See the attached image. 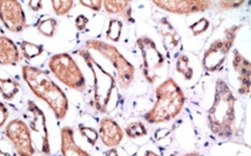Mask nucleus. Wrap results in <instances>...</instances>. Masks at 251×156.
<instances>
[{
  "mask_svg": "<svg viewBox=\"0 0 251 156\" xmlns=\"http://www.w3.org/2000/svg\"><path fill=\"white\" fill-rule=\"evenodd\" d=\"M49 69L63 85L83 92L86 88L85 76L78 63L69 53H55L49 60Z\"/></svg>",
  "mask_w": 251,
  "mask_h": 156,
  "instance_id": "6",
  "label": "nucleus"
},
{
  "mask_svg": "<svg viewBox=\"0 0 251 156\" xmlns=\"http://www.w3.org/2000/svg\"><path fill=\"white\" fill-rule=\"evenodd\" d=\"M51 5L57 16H66L73 9L74 1L72 0H52Z\"/></svg>",
  "mask_w": 251,
  "mask_h": 156,
  "instance_id": "25",
  "label": "nucleus"
},
{
  "mask_svg": "<svg viewBox=\"0 0 251 156\" xmlns=\"http://www.w3.org/2000/svg\"><path fill=\"white\" fill-rule=\"evenodd\" d=\"M5 134L19 156H33L35 154L32 134L25 121L20 119L11 120L5 127Z\"/></svg>",
  "mask_w": 251,
  "mask_h": 156,
  "instance_id": "9",
  "label": "nucleus"
},
{
  "mask_svg": "<svg viewBox=\"0 0 251 156\" xmlns=\"http://www.w3.org/2000/svg\"><path fill=\"white\" fill-rule=\"evenodd\" d=\"M21 61V53L14 40L0 35V66H15Z\"/></svg>",
  "mask_w": 251,
  "mask_h": 156,
  "instance_id": "15",
  "label": "nucleus"
},
{
  "mask_svg": "<svg viewBox=\"0 0 251 156\" xmlns=\"http://www.w3.org/2000/svg\"><path fill=\"white\" fill-rule=\"evenodd\" d=\"M56 28H57V21L53 17H48V19L40 20L37 23L38 32L48 38H52L55 35Z\"/></svg>",
  "mask_w": 251,
  "mask_h": 156,
  "instance_id": "21",
  "label": "nucleus"
},
{
  "mask_svg": "<svg viewBox=\"0 0 251 156\" xmlns=\"http://www.w3.org/2000/svg\"><path fill=\"white\" fill-rule=\"evenodd\" d=\"M28 6H29V9L32 10V11H39L40 9L43 7V2L42 1H38V0H32V1L28 2Z\"/></svg>",
  "mask_w": 251,
  "mask_h": 156,
  "instance_id": "32",
  "label": "nucleus"
},
{
  "mask_svg": "<svg viewBox=\"0 0 251 156\" xmlns=\"http://www.w3.org/2000/svg\"><path fill=\"white\" fill-rule=\"evenodd\" d=\"M79 132H80V134L83 135L86 140H88L89 144L92 145V147H94V145H96L97 140L100 139L99 132H97L95 129H92V127L79 126Z\"/></svg>",
  "mask_w": 251,
  "mask_h": 156,
  "instance_id": "26",
  "label": "nucleus"
},
{
  "mask_svg": "<svg viewBox=\"0 0 251 156\" xmlns=\"http://www.w3.org/2000/svg\"><path fill=\"white\" fill-rule=\"evenodd\" d=\"M74 24H75L76 29L80 30V32H84V30H86V27H88L89 24V19L85 15H78V16L75 17Z\"/></svg>",
  "mask_w": 251,
  "mask_h": 156,
  "instance_id": "30",
  "label": "nucleus"
},
{
  "mask_svg": "<svg viewBox=\"0 0 251 156\" xmlns=\"http://www.w3.org/2000/svg\"><path fill=\"white\" fill-rule=\"evenodd\" d=\"M137 46L142 56V73L146 80L154 84L158 79L157 71L165 65V58L158 50L154 40L147 35H142L137 39Z\"/></svg>",
  "mask_w": 251,
  "mask_h": 156,
  "instance_id": "8",
  "label": "nucleus"
},
{
  "mask_svg": "<svg viewBox=\"0 0 251 156\" xmlns=\"http://www.w3.org/2000/svg\"><path fill=\"white\" fill-rule=\"evenodd\" d=\"M243 4H244L243 0H225V1H219V7L224 10H232L242 6Z\"/></svg>",
  "mask_w": 251,
  "mask_h": 156,
  "instance_id": "29",
  "label": "nucleus"
},
{
  "mask_svg": "<svg viewBox=\"0 0 251 156\" xmlns=\"http://www.w3.org/2000/svg\"><path fill=\"white\" fill-rule=\"evenodd\" d=\"M155 104L143 116L150 124H161L175 119L186 102L182 89L171 78L166 79L155 89Z\"/></svg>",
  "mask_w": 251,
  "mask_h": 156,
  "instance_id": "3",
  "label": "nucleus"
},
{
  "mask_svg": "<svg viewBox=\"0 0 251 156\" xmlns=\"http://www.w3.org/2000/svg\"><path fill=\"white\" fill-rule=\"evenodd\" d=\"M0 156H11V154H9V153H5L4 150L0 149Z\"/></svg>",
  "mask_w": 251,
  "mask_h": 156,
  "instance_id": "36",
  "label": "nucleus"
},
{
  "mask_svg": "<svg viewBox=\"0 0 251 156\" xmlns=\"http://www.w3.org/2000/svg\"><path fill=\"white\" fill-rule=\"evenodd\" d=\"M103 7L108 14L122 16L123 19L126 20L130 23L134 22L131 16L132 7L130 1H113V0H107V1H103Z\"/></svg>",
  "mask_w": 251,
  "mask_h": 156,
  "instance_id": "18",
  "label": "nucleus"
},
{
  "mask_svg": "<svg viewBox=\"0 0 251 156\" xmlns=\"http://www.w3.org/2000/svg\"><path fill=\"white\" fill-rule=\"evenodd\" d=\"M20 91V84L15 79L0 78V93L6 101H12Z\"/></svg>",
  "mask_w": 251,
  "mask_h": 156,
  "instance_id": "19",
  "label": "nucleus"
},
{
  "mask_svg": "<svg viewBox=\"0 0 251 156\" xmlns=\"http://www.w3.org/2000/svg\"><path fill=\"white\" fill-rule=\"evenodd\" d=\"M122 30H123V22L117 19L109 20L108 28L106 30V37L107 39L111 42L118 43L122 37Z\"/></svg>",
  "mask_w": 251,
  "mask_h": 156,
  "instance_id": "22",
  "label": "nucleus"
},
{
  "mask_svg": "<svg viewBox=\"0 0 251 156\" xmlns=\"http://www.w3.org/2000/svg\"><path fill=\"white\" fill-rule=\"evenodd\" d=\"M235 103L237 98L228 84L224 79H217L214 101L207 111V125L212 134L222 139L232 137L235 129Z\"/></svg>",
  "mask_w": 251,
  "mask_h": 156,
  "instance_id": "1",
  "label": "nucleus"
},
{
  "mask_svg": "<svg viewBox=\"0 0 251 156\" xmlns=\"http://www.w3.org/2000/svg\"><path fill=\"white\" fill-rule=\"evenodd\" d=\"M125 134L129 138H140L147 135V129L141 121H132L125 129Z\"/></svg>",
  "mask_w": 251,
  "mask_h": 156,
  "instance_id": "24",
  "label": "nucleus"
},
{
  "mask_svg": "<svg viewBox=\"0 0 251 156\" xmlns=\"http://www.w3.org/2000/svg\"><path fill=\"white\" fill-rule=\"evenodd\" d=\"M240 28H242V24L232 25L225 32L224 39L215 40L209 46V48L204 53L203 60H201V66L206 71L215 73V71L221 70L225 62H226L229 51L232 50L233 45H234L235 38H237Z\"/></svg>",
  "mask_w": 251,
  "mask_h": 156,
  "instance_id": "7",
  "label": "nucleus"
},
{
  "mask_svg": "<svg viewBox=\"0 0 251 156\" xmlns=\"http://www.w3.org/2000/svg\"><path fill=\"white\" fill-rule=\"evenodd\" d=\"M61 153L62 156H91L76 144L73 129L69 126L61 129Z\"/></svg>",
  "mask_w": 251,
  "mask_h": 156,
  "instance_id": "16",
  "label": "nucleus"
},
{
  "mask_svg": "<svg viewBox=\"0 0 251 156\" xmlns=\"http://www.w3.org/2000/svg\"><path fill=\"white\" fill-rule=\"evenodd\" d=\"M9 119V111L2 102H0V127H4Z\"/></svg>",
  "mask_w": 251,
  "mask_h": 156,
  "instance_id": "31",
  "label": "nucleus"
},
{
  "mask_svg": "<svg viewBox=\"0 0 251 156\" xmlns=\"http://www.w3.org/2000/svg\"><path fill=\"white\" fill-rule=\"evenodd\" d=\"M27 111L32 116L29 122V130L39 135L40 150L44 155H50V138H49V130L46 125V117L44 111L35 104V102H27Z\"/></svg>",
  "mask_w": 251,
  "mask_h": 156,
  "instance_id": "11",
  "label": "nucleus"
},
{
  "mask_svg": "<svg viewBox=\"0 0 251 156\" xmlns=\"http://www.w3.org/2000/svg\"><path fill=\"white\" fill-rule=\"evenodd\" d=\"M99 137L103 145L109 148H115L123 142L124 138V131L122 130L120 125L111 117H103L100 121Z\"/></svg>",
  "mask_w": 251,
  "mask_h": 156,
  "instance_id": "13",
  "label": "nucleus"
},
{
  "mask_svg": "<svg viewBox=\"0 0 251 156\" xmlns=\"http://www.w3.org/2000/svg\"><path fill=\"white\" fill-rule=\"evenodd\" d=\"M145 156H159L155 152H152V150H146Z\"/></svg>",
  "mask_w": 251,
  "mask_h": 156,
  "instance_id": "34",
  "label": "nucleus"
},
{
  "mask_svg": "<svg viewBox=\"0 0 251 156\" xmlns=\"http://www.w3.org/2000/svg\"><path fill=\"white\" fill-rule=\"evenodd\" d=\"M183 156H201V155L196 152H192V153H187V154H184Z\"/></svg>",
  "mask_w": 251,
  "mask_h": 156,
  "instance_id": "35",
  "label": "nucleus"
},
{
  "mask_svg": "<svg viewBox=\"0 0 251 156\" xmlns=\"http://www.w3.org/2000/svg\"><path fill=\"white\" fill-rule=\"evenodd\" d=\"M153 5L170 14L192 15L206 11L211 2L204 0H155Z\"/></svg>",
  "mask_w": 251,
  "mask_h": 156,
  "instance_id": "12",
  "label": "nucleus"
},
{
  "mask_svg": "<svg viewBox=\"0 0 251 156\" xmlns=\"http://www.w3.org/2000/svg\"><path fill=\"white\" fill-rule=\"evenodd\" d=\"M0 21L11 33H21L28 28L22 4L16 0H0Z\"/></svg>",
  "mask_w": 251,
  "mask_h": 156,
  "instance_id": "10",
  "label": "nucleus"
},
{
  "mask_svg": "<svg viewBox=\"0 0 251 156\" xmlns=\"http://www.w3.org/2000/svg\"><path fill=\"white\" fill-rule=\"evenodd\" d=\"M233 68L239 79V93L248 96L250 93V62L238 50H233Z\"/></svg>",
  "mask_w": 251,
  "mask_h": 156,
  "instance_id": "14",
  "label": "nucleus"
},
{
  "mask_svg": "<svg viewBox=\"0 0 251 156\" xmlns=\"http://www.w3.org/2000/svg\"><path fill=\"white\" fill-rule=\"evenodd\" d=\"M76 53L83 58L85 65L91 70L92 76H94L95 109L99 112H106L112 93H113L114 89L117 88V80L111 73H108L100 63H97V61L92 57L88 48H79Z\"/></svg>",
  "mask_w": 251,
  "mask_h": 156,
  "instance_id": "4",
  "label": "nucleus"
},
{
  "mask_svg": "<svg viewBox=\"0 0 251 156\" xmlns=\"http://www.w3.org/2000/svg\"><path fill=\"white\" fill-rule=\"evenodd\" d=\"M79 4L83 5V6L91 9L92 11H101L102 6H103V1H100V0H80Z\"/></svg>",
  "mask_w": 251,
  "mask_h": 156,
  "instance_id": "28",
  "label": "nucleus"
},
{
  "mask_svg": "<svg viewBox=\"0 0 251 156\" xmlns=\"http://www.w3.org/2000/svg\"><path fill=\"white\" fill-rule=\"evenodd\" d=\"M210 23L207 21L206 19H201L199 21L194 22L193 24H191V27H189V29L192 30V34L193 35H201L203 34L204 32H206L207 28H209Z\"/></svg>",
  "mask_w": 251,
  "mask_h": 156,
  "instance_id": "27",
  "label": "nucleus"
},
{
  "mask_svg": "<svg viewBox=\"0 0 251 156\" xmlns=\"http://www.w3.org/2000/svg\"><path fill=\"white\" fill-rule=\"evenodd\" d=\"M22 78L30 91L50 107L56 119H65L69 109L68 98L63 89L51 79L48 71L25 65L22 67Z\"/></svg>",
  "mask_w": 251,
  "mask_h": 156,
  "instance_id": "2",
  "label": "nucleus"
},
{
  "mask_svg": "<svg viewBox=\"0 0 251 156\" xmlns=\"http://www.w3.org/2000/svg\"><path fill=\"white\" fill-rule=\"evenodd\" d=\"M104 156H119V155H118V152L115 148H111V149L106 153V155Z\"/></svg>",
  "mask_w": 251,
  "mask_h": 156,
  "instance_id": "33",
  "label": "nucleus"
},
{
  "mask_svg": "<svg viewBox=\"0 0 251 156\" xmlns=\"http://www.w3.org/2000/svg\"><path fill=\"white\" fill-rule=\"evenodd\" d=\"M85 45L89 50L97 51L100 55H102L111 62V65L113 66L115 71H117L118 83H119L120 88L127 89L131 85L135 79L136 69L120 53V51L114 45L97 39L88 40Z\"/></svg>",
  "mask_w": 251,
  "mask_h": 156,
  "instance_id": "5",
  "label": "nucleus"
},
{
  "mask_svg": "<svg viewBox=\"0 0 251 156\" xmlns=\"http://www.w3.org/2000/svg\"><path fill=\"white\" fill-rule=\"evenodd\" d=\"M159 33L164 47L168 52L175 50L180 44V35H178L176 28L168 21V19H161L159 21Z\"/></svg>",
  "mask_w": 251,
  "mask_h": 156,
  "instance_id": "17",
  "label": "nucleus"
},
{
  "mask_svg": "<svg viewBox=\"0 0 251 156\" xmlns=\"http://www.w3.org/2000/svg\"><path fill=\"white\" fill-rule=\"evenodd\" d=\"M20 48H21V53L25 60H33V58L38 57L44 52V46L43 45L25 42V40H22L20 43Z\"/></svg>",
  "mask_w": 251,
  "mask_h": 156,
  "instance_id": "20",
  "label": "nucleus"
},
{
  "mask_svg": "<svg viewBox=\"0 0 251 156\" xmlns=\"http://www.w3.org/2000/svg\"><path fill=\"white\" fill-rule=\"evenodd\" d=\"M176 70L180 73L186 80H191L193 78V69L189 67V60L188 56L181 55L178 56L177 61H176Z\"/></svg>",
  "mask_w": 251,
  "mask_h": 156,
  "instance_id": "23",
  "label": "nucleus"
}]
</instances>
